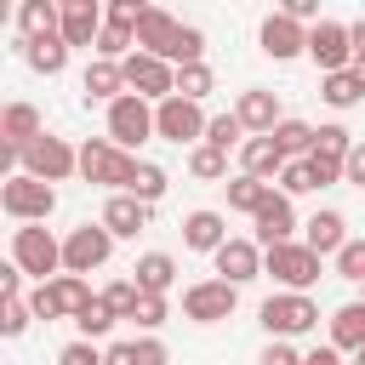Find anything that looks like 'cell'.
Returning <instances> with one entry per match:
<instances>
[{
    "label": "cell",
    "instance_id": "9a60e30c",
    "mask_svg": "<svg viewBox=\"0 0 365 365\" xmlns=\"http://www.w3.org/2000/svg\"><path fill=\"white\" fill-rule=\"evenodd\" d=\"M251 222H257V245H262V251H274V245H291V240H297V205H291L279 188L268 194V205H262Z\"/></svg>",
    "mask_w": 365,
    "mask_h": 365
},
{
    "label": "cell",
    "instance_id": "bcb514c9",
    "mask_svg": "<svg viewBox=\"0 0 365 365\" xmlns=\"http://www.w3.org/2000/svg\"><path fill=\"white\" fill-rule=\"evenodd\" d=\"M137 365H171V348L160 336H137Z\"/></svg>",
    "mask_w": 365,
    "mask_h": 365
},
{
    "label": "cell",
    "instance_id": "7dc6e473",
    "mask_svg": "<svg viewBox=\"0 0 365 365\" xmlns=\"http://www.w3.org/2000/svg\"><path fill=\"white\" fill-rule=\"evenodd\" d=\"M23 279H29V274H23L17 262H6V268H0V302H17V297H23Z\"/></svg>",
    "mask_w": 365,
    "mask_h": 365
},
{
    "label": "cell",
    "instance_id": "b9f144b4",
    "mask_svg": "<svg viewBox=\"0 0 365 365\" xmlns=\"http://www.w3.org/2000/svg\"><path fill=\"white\" fill-rule=\"evenodd\" d=\"M57 365H108V348H97V342H86V336H74V342H63V348H57Z\"/></svg>",
    "mask_w": 365,
    "mask_h": 365
},
{
    "label": "cell",
    "instance_id": "8fae6325",
    "mask_svg": "<svg viewBox=\"0 0 365 365\" xmlns=\"http://www.w3.org/2000/svg\"><path fill=\"white\" fill-rule=\"evenodd\" d=\"M234 308H240V285H228V279H194L182 291V319H194V325H222V319H234Z\"/></svg>",
    "mask_w": 365,
    "mask_h": 365
},
{
    "label": "cell",
    "instance_id": "52a82bcc",
    "mask_svg": "<svg viewBox=\"0 0 365 365\" xmlns=\"http://www.w3.org/2000/svg\"><path fill=\"white\" fill-rule=\"evenodd\" d=\"M23 171L57 188V182H68V177H80V148H74L68 137H51V131H46V137H34V143L23 148Z\"/></svg>",
    "mask_w": 365,
    "mask_h": 365
},
{
    "label": "cell",
    "instance_id": "c3c4849f",
    "mask_svg": "<svg viewBox=\"0 0 365 365\" xmlns=\"http://www.w3.org/2000/svg\"><path fill=\"white\" fill-rule=\"evenodd\" d=\"M257 365H302V354H297L291 342H268V348L257 354Z\"/></svg>",
    "mask_w": 365,
    "mask_h": 365
},
{
    "label": "cell",
    "instance_id": "ffe728a7",
    "mask_svg": "<svg viewBox=\"0 0 365 365\" xmlns=\"http://www.w3.org/2000/svg\"><path fill=\"white\" fill-rule=\"evenodd\" d=\"M234 114H240V125H245V137H268L285 114H279V97L274 91H262V86H251V91H240V103H234Z\"/></svg>",
    "mask_w": 365,
    "mask_h": 365
},
{
    "label": "cell",
    "instance_id": "f6af8a7d",
    "mask_svg": "<svg viewBox=\"0 0 365 365\" xmlns=\"http://www.w3.org/2000/svg\"><path fill=\"white\" fill-rule=\"evenodd\" d=\"M342 165H348V160H331V154H308V171H314V182H319V188L342 182Z\"/></svg>",
    "mask_w": 365,
    "mask_h": 365
},
{
    "label": "cell",
    "instance_id": "d4e9b609",
    "mask_svg": "<svg viewBox=\"0 0 365 365\" xmlns=\"http://www.w3.org/2000/svg\"><path fill=\"white\" fill-rule=\"evenodd\" d=\"M131 279H137L143 297H165V291L177 285V257H171V251H143L137 268H131Z\"/></svg>",
    "mask_w": 365,
    "mask_h": 365
},
{
    "label": "cell",
    "instance_id": "816d5d0a",
    "mask_svg": "<svg viewBox=\"0 0 365 365\" xmlns=\"http://www.w3.org/2000/svg\"><path fill=\"white\" fill-rule=\"evenodd\" d=\"M302 365H342V354L325 342V348H308V354H302Z\"/></svg>",
    "mask_w": 365,
    "mask_h": 365
},
{
    "label": "cell",
    "instance_id": "836d02e7",
    "mask_svg": "<svg viewBox=\"0 0 365 365\" xmlns=\"http://www.w3.org/2000/svg\"><path fill=\"white\" fill-rule=\"evenodd\" d=\"M217 91V74H211V63H188V68H177V97H188V103H205Z\"/></svg>",
    "mask_w": 365,
    "mask_h": 365
},
{
    "label": "cell",
    "instance_id": "681fc988",
    "mask_svg": "<svg viewBox=\"0 0 365 365\" xmlns=\"http://www.w3.org/2000/svg\"><path fill=\"white\" fill-rule=\"evenodd\" d=\"M342 182H348V188H365V143H354V154H348V165H342Z\"/></svg>",
    "mask_w": 365,
    "mask_h": 365
},
{
    "label": "cell",
    "instance_id": "f35d334b",
    "mask_svg": "<svg viewBox=\"0 0 365 365\" xmlns=\"http://www.w3.org/2000/svg\"><path fill=\"white\" fill-rule=\"evenodd\" d=\"M188 171H194L200 182H222V177H228V154L211 148V143H200V148H188Z\"/></svg>",
    "mask_w": 365,
    "mask_h": 365
},
{
    "label": "cell",
    "instance_id": "d590c367",
    "mask_svg": "<svg viewBox=\"0 0 365 365\" xmlns=\"http://www.w3.org/2000/svg\"><path fill=\"white\" fill-rule=\"evenodd\" d=\"M74 325H80V336H86V342H103V336H108L120 319H114V308H108L103 297H91V302L80 308V319H74Z\"/></svg>",
    "mask_w": 365,
    "mask_h": 365
},
{
    "label": "cell",
    "instance_id": "60d3db41",
    "mask_svg": "<svg viewBox=\"0 0 365 365\" xmlns=\"http://www.w3.org/2000/svg\"><path fill=\"white\" fill-rule=\"evenodd\" d=\"M331 268H336V279H354V285H365V240H348V245L331 257Z\"/></svg>",
    "mask_w": 365,
    "mask_h": 365
},
{
    "label": "cell",
    "instance_id": "db71d44e",
    "mask_svg": "<svg viewBox=\"0 0 365 365\" xmlns=\"http://www.w3.org/2000/svg\"><path fill=\"white\" fill-rule=\"evenodd\" d=\"M354 80H359V91H365V57H354Z\"/></svg>",
    "mask_w": 365,
    "mask_h": 365
},
{
    "label": "cell",
    "instance_id": "f546056e",
    "mask_svg": "<svg viewBox=\"0 0 365 365\" xmlns=\"http://www.w3.org/2000/svg\"><path fill=\"white\" fill-rule=\"evenodd\" d=\"M222 188H228V211H245V217H257V211L268 205V194H274V182H262V177H245V171H234Z\"/></svg>",
    "mask_w": 365,
    "mask_h": 365
},
{
    "label": "cell",
    "instance_id": "74e56055",
    "mask_svg": "<svg viewBox=\"0 0 365 365\" xmlns=\"http://www.w3.org/2000/svg\"><path fill=\"white\" fill-rule=\"evenodd\" d=\"M354 143H359V137H354L348 125H336V120H331V125H314V154L348 160V154H354Z\"/></svg>",
    "mask_w": 365,
    "mask_h": 365
},
{
    "label": "cell",
    "instance_id": "44dd1931",
    "mask_svg": "<svg viewBox=\"0 0 365 365\" xmlns=\"http://www.w3.org/2000/svg\"><path fill=\"white\" fill-rule=\"evenodd\" d=\"M348 240H354V234H348V217H342V211H314V217L302 222V245H308L314 257H336Z\"/></svg>",
    "mask_w": 365,
    "mask_h": 365
},
{
    "label": "cell",
    "instance_id": "ee69618b",
    "mask_svg": "<svg viewBox=\"0 0 365 365\" xmlns=\"http://www.w3.org/2000/svg\"><path fill=\"white\" fill-rule=\"evenodd\" d=\"M165 319H171V302H165V297H143V308H137V319H131V325H137L143 336H154Z\"/></svg>",
    "mask_w": 365,
    "mask_h": 365
},
{
    "label": "cell",
    "instance_id": "e0dca14e",
    "mask_svg": "<svg viewBox=\"0 0 365 365\" xmlns=\"http://www.w3.org/2000/svg\"><path fill=\"white\" fill-rule=\"evenodd\" d=\"M228 240H234V234H228V217H222V211L200 205V211H188V217H182V245H188V251H205V257H217Z\"/></svg>",
    "mask_w": 365,
    "mask_h": 365
},
{
    "label": "cell",
    "instance_id": "9c48e42d",
    "mask_svg": "<svg viewBox=\"0 0 365 365\" xmlns=\"http://www.w3.org/2000/svg\"><path fill=\"white\" fill-rule=\"evenodd\" d=\"M114 257V234L103 228V222H80V228H68L63 234V274H91V268H103Z\"/></svg>",
    "mask_w": 365,
    "mask_h": 365
},
{
    "label": "cell",
    "instance_id": "1f68e13d",
    "mask_svg": "<svg viewBox=\"0 0 365 365\" xmlns=\"http://www.w3.org/2000/svg\"><path fill=\"white\" fill-rule=\"evenodd\" d=\"M165 188H171V171H165V165H154V160H137V171H131V188H125V194H137L143 205H154Z\"/></svg>",
    "mask_w": 365,
    "mask_h": 365
},
{
    "label": "cell",
    "instance_id": "d6986e66",
    "mask_svg": "<svg viewBox=\"0 0 365 365\" xmlns=\"http://www.w3.org/2000/svg\"><path fill=\"white\" fill-rule=\"evenodd\" d=\"M148 211H154V205H143L137 194H108V200H103V217H97V222H103V228H108L114 240H137V234L148 228Z\"/></svg>",
    "mask_w": 365,
    "mask_h": 365
},
{
    "label": "cell",
    "instance_id": "5bb4252c",
    "mask_svg": "<svg viewBox=\"0 0 365 365\" xmlns=\"http://www.w3.org/2000/svg\"><path fill=\"white\" fill-rule=\"evenodd\" d=\"M257 40H262V57H274V63L308 57V29H302L297 17H285V11H268L262 29H257Z\"/></svg>",
    "mask_w": 365,
    "mask_h": 365
},
{
    "label": "cell",
    "instance_id": "5b68a950",
    "mask_svg": "<svg viewBox=\"0 0 365 365\" xmlns=\"http://www.w3.org/2000/svg\"><path fill=\"white\" fill-rule=\"evenodd\" d=\"M319 262H325V257H314L302 240L262 251V274H268L279 291H314V285H319Z\"/></svg>",
    "mask_w": 365,
    "mask_h": 365
},
{
    "label": "cell",
    "instance_id": "3957f363",
    "mask_svg": "<svg viewBox=\"0 0 365 365\" xmlns=\"http://www.w3.org/2000/svg\"><path fill=\"white\" fill-rule=\"evenodd\" d=\"M131 171H137V154L114 148L108 137H86V143H80V177H86L91 188L125 194V188H131Z\"/></svg>",
    "mask_w": 365,
    "mask_h": 365
},
{
    "label": "cell",
    "instance_id": "f5cc1de1",
    "mask_svg": "<svg viewBox=\"0 0 365 365\" xmlns=\"http://www.w3.org/2000/svg\"><path fill=\"white\" fill-rule=\"evenodd\" d=\"M348 34H354V57H365V17H359V23H348Z\"/></svg>",
    "mask_w": 365,
    "mask_h": 365
},
{
    "label": "cell",
    "instance_id": "7c38bea8",
    "mask_svg": "<svg viewBox=\"0 0 365 365\" xmlns=\"http://www.w3.org/2000/svg\"><path fill=\"white\" fill-rule=\"evenodd\" d=\"M308 57H314L319 74H342V68H354V34H348V23H336V17L314 23V29H308Z\"/></svg>",
    "mask_w": 365,
    "mask_h": 365
},
{
    "label": "cell",
    "instance_id": "9f6ffc18",
    "mask_svg": "<svg viewBox=\"0 0 365 365\" xmlns=\"http://www.w3.org/2000/svg\"><path fill=\"white\" fill-rule=\"evenodd\" d=\"M359 302H365V297H359Z\"/></svg>",
    "mask_w": 365,
    "mask_h": 365
},
{
    "label": "cell",
    "instance_id": "6da1fadb",
    "mask_svg": "<svg viewBox=\"0 0 365 365\" xmlns=\"http://www.w3.org/2000/svg\"><path fill=\"white\" fill-rule=\"evenodd\" d=\"M11 262L34 279V285H51L63 274V240L46 228V222H23L11 228Z\"/></svg>",
    "mask_w": 365,
    "mask_h": 365
},
{
    "label": "cell",
    "instance_id": "f1b7e54d",
    "mask_svg": "<svg viewBox=\"0 0 365 365\" xmlns=\"http://www.w3.org/2000/svg\"><path fill=\"white\" fill-rule=\"evenodd\" d=\"M23 63H29L34 74L57 80V74L68 68V40H63V34H51V40H23Z\"/></svg>",
    "mask_w": 365,
    "mask_h": 365
},
{
    "label": "cell",
    "instance_id": "ba28073f",
    "mask_svg": "<svg viewBox=\"0 0 365 365\" xmlns=\"http://www.w3.org/2000/svg\"><path fill=\"white\" fill-rule=\"evenodd\" d=\"M148 137H154V103H143L137 91H125L120 103H108V143L114 148L137 154Z\"/></svg>",
    "mask_w": 365,
    "mask_h": 365
},
{
    "label": "cell",
    "instance_id": "8d00e7d4",
    "mask_svg": "<svg viewBox=\"0 0 365 365\" xmlns=\"http://www.w3.org/2000/svg\"><path fill=\"white\" fill-rule=\"evenodd\" d=\"M205 143H211V148H222V154H228V148H245V125H240V114H234V108H228V114H211Z\"/></svg>",
    "mask_w": 365,
    "mask_h": 365
},
{
    "label": "cell",
    "instance_id": "4fadbf2b",
    "mask_svg": "<svg viewBox=\"0 0 365 365\" xmlns=\"http://www.w3.org/2000/svg\"><path fill=\"white\" fill-rule=\"evenodd\" d=\"M120 68H125V91H137L143 103L177 97V68H171V63H160V57H148V51H131Z\"/></svg>",
    "mask_w": 365,
    "mask_h": 365
},
{
    "label": "cell",
    "instance_id": "484cf974",
    "mask_svg": "<svg viewBox=\"0 0 365 365\" xmlns=\"http://www.w3.org/2000/svg\"><path fill=\"white\" fill-rule=\"evenodd\" d=\"M285 165H291V160L279 154V143H274V137H245V148H240V171H245V177L274 182Z\"/></svg>",
    "mask_w": 365,
    "mask_h": 365
},
{
    "label": "cell",
    "instance_id": "4dcf8cb0",
    "mask_svg": "<svg viewBox=\"0 0 365 365\" xmlns=\"http://www.w3.org/2000/svg\"><path fill=\"white\" fill-rule=\"evenodd\" d=\"M268 137L279 143L285 160H308V154H314V125H308V120H279Z\"/></svg>",
    "mask_w": 365,
    "mask_h": 365
},
{
    "label": "cell",
    "instance_id": "f907efd6",
    "mask_svg": "<svg viewBox=\"0 0 365 365\" xmlns=\"http://www.w3.org/2000/svg\"><path fill=\"white\" fill-rule=\"evenodd\" d=\"M108 365H137V342H108Z\"/></svg>",
    "mask_w": 365,
    "mask_h": 365
},
{
    "label": "cell",
    "instance_id": "603a6c76",
    "mask_svg": "<svg viewBox=\"0 0 365 365\" xmlns=\"http://www.w3.org/2000/svg\"><path fill=\"white\" fill-rule=\"evenodd\" d=\"M80 91H86V103H120V97H125V68L91 57L86 74H80Z\"/></svg>",
    "mask_w": 365,
    "mask_h": 365
},
{
    "label": "cell",
    "instance_id": "11a10c76",
    "mask_svg": "<svg viewBox=\"0 0 365 365\" xmlns=\"http://www.w3.org/2000/svg\"><path fill=\"white\" fill-rule=\"evenodd\" d=\"M348 365H365V348H359V354H354V359H348Z\"/></svg>",
    "mask_w": 365,
    "mask_h": 365
},
{
    "label": "cell",
    "instance_id": "7a4b0ae2",
    "mask_svg": "<svg viewBox=\"0 0 365 365\" xmlns=\"http://www.w3.org/2000/svg\"><path fill=\"white\" fill-rule=\"evenodd\" d=\"M257 319H262L268 342H297V336L319 331V302H314L308 291H274V297L257 308Z\"/></svg>",
    "mask_w": 365,
    "mask_h": 365
},
{
    "label": "cell",
    "instance_id": "2e32d148",
    "mask_svg": "<svg viewBox=\"0 0 365 365\" xmlns=\"http://www.w3.org/2000/svg\"><path fill=\"white\" fill-rule=\"evenodd\" d=\"M103 23H108V11H103L97 0H63V40H68V51H74V46L97 51Z\"/></svg>",
    "mask_w": 365,
    "mask_h": 365
},
{
    "label": "cell",
    "instance_id": "d6a6232c",
    "mask_svg": "<svg viewBox=\"0 0 365 365\" xmlns=\"http://www.w3.org/2000/svg\"><path fill=\"white\" fill-rule=\"evenodd\" d=\"M319 97H325L331 108H354V103H365V91H359L354 68H342V74H319Z\"/></svg>",
    "mask_w": 365,
    "mask_h": 365
},
{
    "label": "cell",
    "instance_id": "e575fe53",
    "mask_svg": "<svg viewBox=\"0 0 365 365\" xmlns=\"http://www.w3.org/2000/svg\"><path fill=\"white\" fill-rule=\"evenodd\" d=\"M97 297L114 308V319H137V308H143V291H137V279H108Z\"/></svg>",
    "mask_w": 365,
    "mask_h": 365
},
{
    "label": "cell",
    "instance_id": "277c9868",
    "mask_svg": "<svg viewBox=\"0 0 365 365\" xmlns=\"http://www.w3.org/2000/svg\"><path fill=\"white\" fill-rule=\"evenodd\" d=\"M0 211H6L17 228H23V222H46V217L57 211V188L40 182V177H29V171H17V177L0 182Z\"/></svg>",
    "mask_w": 365,
    "mask_h": 365
},
{
    "label": "cell",
    "instance_id": "7402d4cb",
    "mask_svg": "<svg viewBox=\"0 0 365 365\" xmlns=\"http://www.w3.org/2000/svg\"><path fill=\"white\" fill-rule=\"evenodd\" d=\"M177 29H182V23H177L171 11L148 6V11H143V23H137V51H148V57H160V63H165V57H171V46H177Z\"/></svg>",
    "mask_w": 365,
    "mask_h": 365
},
{
    "label": "cell",
    "instance_id": "8992f818",
    "mask_svg": "<svg viewBox=\"0 0 365 365\" xmlns=\"http://www.w3.org/2000/svg\"><path fill=\"white\" fill-rule=\"evenodd\" d=\"M205 125H211V114H205L200 103H188V97L154 103V137H165V143H177V148H200V143H205Z\"/></svg>",
    "mask_w": 365,
    "mask_h": 365
},
{
    "label": "cell",
    "instance_id": "ab89813d",
    "mask_svg": "<svg viewBox=\"0 0 365 365\" xmlns=\"http://www.w3.org/2000/svg\"><path fill=\"white\" fill-rule=\"evenodd\" d=\"M29 325H34V308H29V297H17V302H0V336H6V342H17Z\"/></svg>",
    "mask_w": 365,
    "mask_h": 365
},
{
    "label": "cell",
    "instance_id": "30bf717a",
    "mask_svg": "<svg viewBox=\"0 0 365 365\" xmlns=\"http://www.w3.org/2000/svg\"><path fill=\"white\" fill-rule=\"evenodd\" d=\"M86 302H91V285H86L80 274H57L51 285H34V291H29L34 319H80Z\"/></svg>",
    "mask_w": 365,
    "mask_h": 365
},
{
    "label": "cell",
    "instance_id": "4316f807",
    "mask_svg": "<svg viewBox=\"0 0 365 365\" xmlns=\"http://www.w3.org/2000/svg\"><path fill=\"white\" fill-rule=\"evenodd\" d=\"M17 34H23V40H51V34H63V6H51V0H23V6H17Z\"/></svg>",
    "mask_w": 365,
    "mask_h": 365
},
{
    "label": "cell",
    "instance_id": "ac0fdd59",
    "mask_svg": "<svg viewBox=\"0 0 365 365\" xmlns=\"http://www.w3.org/2000/svg\"><path fill=\"white\" fill-rule=\"evenodd\" d=\"M211 262H217V279H228V285H251V279L262 274V245L234 234V240H228V245H222Z\"/></svg>",
    "mask_w": 365,
    "mask_h": 365
},
{
    "label": "cell",
    "instance_id": "cb8c5ba5",
    "mask_svg": "<svg viewBox=\"0 0 365 365\" xmlns=\"http://www.w3.org/2000/svg\"><path fill=\"white\" fill-rule=\"evenodd\" d=\"M34 137H46L40 108L34 103H6V114H0V148H29Z\"/></svg>",
    "mask_w": 365,
    "mask_h": 365
},
{
    "label": "cell",
    "instance_id": "7bdbcfd3",
    "mask_svg": "<svg viewBox=\"0 0 365 365\" xmlns=\"http://www.w3.org/2000/svg\"><path fill=\"white\" fill-rule=\"evenodd\" d=\"M319 182H314V171H308V160H291L285 171H279V194L285 200H297V194H314Z\"/></svg>",
    "mask_w": 365,
    "mask_h": 365
},
{
    "label": "cell",
    "instance_id": "83f0119b",
    "mask_svg": "<svg viewBox=\"0 0 365 365\" xmlns=\"http://www.w3.org/2000/svg\"><path fill=\"white\" fill-rule=\"evenodd\" d=\"M331 348L336 354H359L365 348V302H342L331 314Z\"/></svg>",
    "mask_w": 365,
    "mask_h": 365
}]
</instances>
